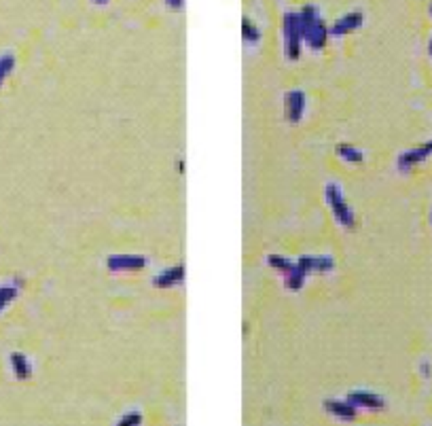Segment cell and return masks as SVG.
Listing matches in <instances>:
<instances>
[{
	"mask_svg": "<svg viewBox=\"0 0 432 426\" xmlns=\"http://www.w3.org/2000/svg\"><path fill=\"white\" fill-rule=\"evenodd\" d=\"M299 22H301V36H304V42H308V47L314 51L324 49L329 40V28L320 11L314 5H306L299 11Z\"/></svg>",
	"mask_w": 432,
	"mask_h": 426,
	"instance_id": "obj_1",
	"label": "cell"
},
{
	"mask_svg": "<svg viewBox=\"0 0 432 426\" xmlns=\"http://www.w3.org/2000/svg\"><path fill=\"white\" fill-rule=\"evenodd\" d=\"M324 195H326V202L333 210V217L339 221V225L345 227V229H354L356 227V215H354L352 206H348V202H345L341 187L337 183H329L326 189H324Z\"/></svg>",
	"mask_w": 432,
	"mask_h": 426,
	"instance_id": "obj_2",
	"label": "cell"
},
{
	"mask_svg": "<svg viewBox=\"0 0 432 426\" xmlns=\"http://www.w3.org/2000/svg\"><path fill=\"white\" fill-rule=\"evenodd\" d=\"M282 34H284V45H286V54L288 58L294 62L301 58V42H304V36H301V22H299V13H284L282 17Z\"/></svg>",
	"mask_w": 432,
	"mask_h": 426,
	"instance_id": "obj_3",
	"label": "cell"
},
{
	"mask_svg": "<svg viewBox=\"0 0 432 426\" xmlns=\"http://www.w3.org/2000/svg\"><path fill=\"white\" fill-rule=\"evenodd\" d=\"M428 157H432V138L428 142L415 147V149H409V151L401 153L399 159H397V167L401 170V172H409V170H413L415 165H419Z\"/></svg>",
	"mask_w": 432,
	"mask_h": 426,
	"instance_id": "obj_4",
	"label": "cell"
},
{
	"mask_svg": "<svg viewBox=\"0 0 432 426\" xmlns=\"http://www.w3.org/2000/svg\"><path fill=\"white\" fill-rule=\"evenodd\" d=\"M106 268L110 272H136L147 268V257L142 254H110L106 259Z\"/></svg>",
	"mask_w": 432,
	"mask_h": 426,
	"instance_id": "obj_5",
	"label": "cell"
},
{
	"mask_svg": "<svg viewBox=\"0 0 432 426\" xmlns=\"http://www.w3.org/2000/svg\"><path fill=\"white\" fill-rule=\"evenodd\" d=\"M365 24V15L360 11H350L343 17H339L331 28H329V36H345L354 30H358Z\"/></svg>",
	"mask_w": 432,
	"mask_h": 426,
	"instance_id": "obj_6",
	"label": "cell"
},
{
	"mask_svg": "<svg viewBox=\"0 0 432 426\" xmlns=\"http://www.w3.org/2000/svg\"><path fill=\"white\" fill-rule=\"evenodd\" d=\"M348 401L354 405V407H360V409H371V411H379L385 407V399L379 397L377 393H371V391H352L348 395Z\"/></svg>",
	"mask_w": 432,
	"mask_h": 426,
	"instance_id": "obj_7",
	"label": "cell"
},
{
	"mask_svg": "<svg viewBox=\"0 0 432 426\" xmlns=\"http://www.w3.org/2000/svg\"><path fill=\"white\" fill-rule=\"evenodd\" d=\"M306 92L301 90H290L286 94V110H288V121L290 123H299L306 115Z\"/></svg>",
	"mask_w": 432,
	"mask_h": 426,
	"instance_id": "obj_8",
	"label": "cell"
},
{
	"mask_svg": "<svg viewBox=\"0 0 432 426\" xmlns=\"http://www.w3.org/2000/svg\"><path fill=\"white\" fill-rule=\"evenodd\" d=\"M297 263L304 268L308 274L310 272L326 274V272H331L335 268V261H333V257H329V254H318V257H316V254H304V257H301Z\"/></svg>",
	"mask_w": 432,
	"mask_h": 426,
	"instance_id": "obj_9",
	"label": "cell"
},
{
	"mask_svg": "<svg viewBox=\"0 0 432 426\" xmlns=\"http://www.w3.org/2000/svg\"><path fill=\"white\" fill-rule=\"evenodd\" d=\"M183 280H185V265H176V268H169V270L157 274L153 278V284L157 288H169V286H176Z\"/></svg>",
	"mask_w": 432,
	"mask_h": 426,
	"instance_id": "obj_10",
	"label": "cell"
},
{
	"mask_svg": "<svg viewBox=\"0 0 432 426\" xmlns=\"http://www.w3.org/2000/svg\"><path fill=\"white\" fill-rule=\"evenodd\" d=\"M324 409L341 420H356L358 409L350 401H324Z\"/></svg>",
	"mask_w": 432,
	"mask_h": 426,
	"instance_id": "obj_11",
	"label": "cell"
},
{
	"mask_svg": "<svg viewBox=\"0 0 432 426\" xmlns=\"http://www.w3.org/2000/svg\"><path fill=\"white\" fill-rule=\"evenodd\" d=\"M11 369H13L17 379H28L32 375V365H30L28 357L22 354V352H13L11 354Z\"/></svg>",
	"mask_w": 432,
	"mask_h": 426,
	"instance_id": "obj_12",
	"label": "cell"
},
{
	"mask_svg": "<svg viewBox=\"0 0 432 426\" xmlns=\"http://www.w3.org/2000/svg\"><path fill=\"white\" fill-rule=\"evenodd\" d=\"M242 36L250 45H258V42H261V30H258V26L250 17L242 19Z\"/></svg>",
	"mask_w": 432,
	"mask_h": 426,
	"instance_id": "obj_13",
	"label": "cell"
},
{
	"mask_svg": "<svg viewBox=\"0 0 432 426\" xmlns=\"http://www.w3.org/2000/svg\"><path fill=\"white\" fill-rule=\"evenodd\" d=\"M337 153L343 161H350V163H360L365 159V153L360 149H356L352 145H345V142L337 147Z\"/></svg>",
	"mask_w": 432,
	"mask_h": 426,
	"instance_id": "obj_14",
	"label": "cell"
},
{
	"mask_svg": "<svg viewBox=\"0 0 432 426\" xmlns=\"http://www.w3.org/2000/svg\"><path fill=\"white\" fill-rule=\"evenodd\" d=\"M306 278H308V272L297 263V265H294V270L286 276L288 288H290V290H301V286L306 284Z\"/></svg>",
	"mask_w": 432,
	"mask_h": 426,
	"instance_id": "obj_15",
	"label": "cell"
},
{
	"mask_svg": "<svg viewBox=\"0 0 432 426\" xmlns=\"http://www.w3.org/2000/svg\"><path fill=\"white\" fill-rule=\"evenodd\" d=\"M13 70H15V56L13 54L0 56V88H3V83L13 74Z\"/></svg>",
	"mask_w": 432,
	"mask_h": 426,
	"instance_id": "obj_16",
	"label": "cell"
},
{
	"mask_svg": "<svg viewBox=\"0 0 432 426\" xmlns=\"http://www.w3.org/2000/svg\"><path fill=\"white\" fill-rule=\"evenodd\" d=\"M269 265L274 268V270H278V272H282L284 276H288L292 270H294V265L297 263H292L290 259H286V257H280V254H269Z\"/></svg>",
	"mask_w": 432,
	"mask_h": 426,
	"instance_id": "obj_17",
	"label": "cell"
},
{
	"mask_svg": "<svg viewBox=\"0 0 432 426\" xmlns=\"http://www.w3.org/2000/svg\"><path fill=\"white\" fill-rule=\"evenodd\" d=\"M19 295V290H17V286H13V284H7V286H0V312H3L15 297Z\"/></svg>",
	"mask_w": 432,
	"mask_h": 426,
	"instance_id": "obj_18",
	"label": "cell"
},
{
	"mask_svg": "<svg viewBox=\"0 0 432 426\" xmlns=\"http://www.w3.org/2000/svg\"><path fill=\"white\" fill-rule=\"evenodd\" d=\"M140 422H142V416H140L138 411H129V413H125V416L119 420L121 426H127V424H140Z\"/></svg>",
	"mask_w": 432,
	"mask_h": 426,
	"instance_id": "obj_19",
	"label": "cell"
},
{
	"mask_svg": "<svg viewBox=\"0 0 432 426\" xmlns=\"http://www.w3.org/2000/svg\"><path fill=\"white\" fill-rule=\"evenodd\" d=\"M165 3L172 7V9H176V11H181L183 9V5H185V0H165Z\"/></svg>",
	"mask_w": 432,
	"mask_h": 426,
	"instance_id": "obj_20",
	"label": "cell"
},
{
	"mask_svg": "<svg viewBox=\"0 0 432 426\" xmlns=\"http://www.w3.org/2000/svg\"><path fill=\"white\" fill-rule=\"evenodd\" d=\"M422 373H424V377H430V365L428 363H422Z\"/></svg>",
	"mask_w": 432,
	"mask_h": 426,
	"instance_id": "obj_21",
	"label": "cell"
},
{
	"mask_svg": "<svg viewBox=\"0 0 432 426\" xmlns=\"http://www.w3.org/2000/svg\"><path fill=\"white\" fill-rule=\"evenodd\" d=\"M94 3H96V5H106L108 0H94Z\"/></svg>",
	"mask_w": 432,
	"mask_h": 426,
	"instance_id": "obj_22",
	"label": "cell"
},
{
	"mask_svg": "<svg viewBox=\"0 0 432 426\" xmlns=\"http://www.w3.org/2000/svg\"><path fill=\"white\" fill-rule=\"evenodd\" d=\"M430 223H432V210H430Z\"/></svg>",
	"mask_w": 432,
	"mask_h": 426,
	"instance_id": "obj_23",
	"label": "cell"
},
{
	"mask_svg": "<svg viewBox=\"0 0 432 426\" xmlns=\"http://www.w3.org/2000/svg\"><path fill=\"white\" fill-rule=\"evenodd\" d=\"M430 15H432V5H430Z\"/></svg>",
	"mask_w": 432,
	"mask_h": 426,
	"instance_id": "obj_24",
	"label": "cell"
}]
</instances>
